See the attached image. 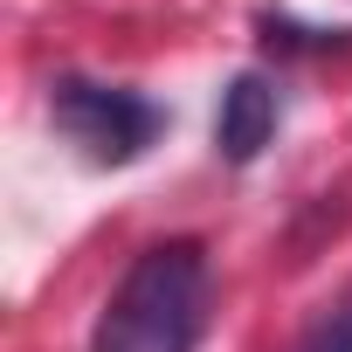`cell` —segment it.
<instances>
[{
    "label": "cell",
    "mask_w": 352,
    "mask_h": 352,
    "mask_svg": "<svg viewBox=\"0 0 352 352\" xmlns=\"http://www.w3.org/2000/svg\"><path fill=\"white\" fill-rule=\"evenodd\" d=\"M297 352H352V283L311 318V331L297 338Z\"/></svg>",
    "instance_id": "cell-5"
},
{
    "label": "cell",
    "mask_w": 352,
    "mask_h": 352,
    "mask_svg": "<svg viewBox=\"0 0 352 352\" xmlns=\"http://www.w3.org/2000/svg\"><path fill=\"white\" fill-rule=\"evenodd\" d=\"M214 318V263L208 242L166 235L131 256L118 290L90 324V352H201Z\"/></svg>",
    "instance_id": "cell-1"
},
{
    "label": "cell",
    "mask_w": 352,
    "mask_h": 352,
    "mask_svg": "<svg viewBox=\"0 0 352 352\" xmlns=\"http://www.w3.org/2000/svg\"><path fill=\"white\" fill-rule=\"evenodd\" d=\"M276 118H283V83L270 69H235L214 104V152L228 166H256L263 145L276 138Z\"/></svg>",
    "instance_id": "cell-3"
},
{
    "label": "cell",
    "mask_w": 352,
    "mask_h": 352,
    "mask_svg": "<svg viewBox=\"0 0 352 352\" xmlns=\"http://www.w3.org/2000/svg\"><path fill=\"white\" fill-rule=\"evenodd\" d=\"M263 49L270 56H345L352 49V28H304V21H283V14H263Z\"/></svg>",
    "instance_id": "cell-4"
},
{
    "label": "cell",
    "mask_w": 352,
    "mask_h": 352,
    "mask_svg": "<svg viewBox=\"0 0 352 352\" xmlns=\"http://www.w3.org/2000/svg\"><path fill=\"white\" fill-rule=\"evenodd\" d=\"M49 124H56L90 166H138V159L166 138L173 111H166L159 97L131 90V83H104V76L63 69V76L49 83Z\"/></svg>",
    "instance_id": "cell-2"
}]
</instances>
